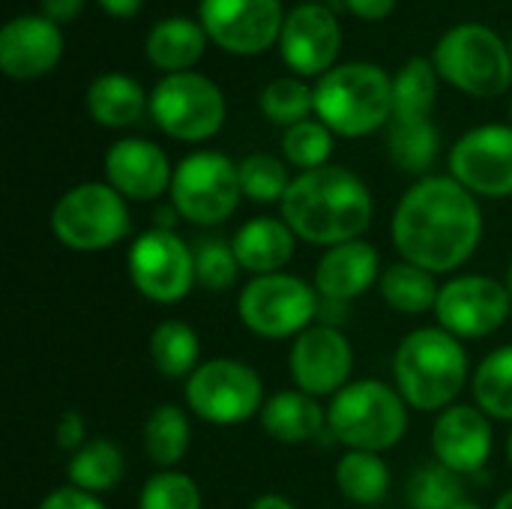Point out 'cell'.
<instances>
[{
	"mask_svg": "<svg viewBox=\"0 0 512 509\" xmlns=\"http://www.w3.org/2000/svg\"><path fill=\"white\" fill-rule=\"evenodd\" d=\"M240 324L267 342L297 339L321 315V294L294 273L252 276L237 297Z\"/></svg>",
	"mask_w": 512,
	"mask_h": 509,
	"instance_id": "8",
	"label": "cell"
},
{
	"mask_svg": "<svg viewBox=\"0 0 512 509\" xmlns=\"http://www.w3.org/2000/svg\"><path fill=\"white\" fill-rule=\"evenodd\" d=\"M387 153L390 162L411 177H429L438 153L441 132L432 117H393L387 126Z\"/></svg>",
	"mask_w": 512,
	"mask_h": 509,
	"instance_id": "26",
	"label": "cell"
},
{
	"mask_svg": "<svg viewBox=\"0 0 512 509\" xmlns=\"http://www.w3.org/2000/svg\"><path fill=\"white\" fill-rule=\"evenodd\" d=\"M450 177L477 198H512V126L483 123L468 129L450 150Z\"/></svg>",
	"mask_w": 512,
	"mask_h": 509,
	"instance_id": "15",
	"label": "cell"
},
{
	"mask_svg": "<svg viewBox=\"0 0 512 509\" xmlns=\"http://www.w3.org/2000/svg\"><path fill=\"white\" fill-rule=\"evenodd\" d=\"M198 21L210 42L237 57H255L279 45L282 0H201Z\"/></svg>",
	"mask_w": 512,
	"mask_h": 509,
	"instance_id": "14",
	"label": "cell"
},
{
	"mask_svg": "<svg viewBox=\"0 0 512 509\" xmlns=\"http://www.w3.org/2000/svg\"><path fill=\"white\" fill-rule=\"evenodd\" d=\"M333 147H336V135L318 117L288 126L282 135V159L288 162V168H297L300 174L330 165Z\"/></svg>",
	"mask_w": 512,
	"mask_h": 509,
	"instance_id": "36",
	"label": "cell"
},
{
	"mask_svg": "<svg viewBox=\"0 0 512 509\" xmlns=\"http://www.w3.org/2000/svg\"><path fill=\"white\" fill-rule=\"evenodd\" d=\"M126 267L132 288L156 306H177L198 285L195 252L174 228H150L138 234L129 246Z\"/></svg>",
	"mask_w": 512,
	"mask_h": 509,
	"instance_id": "12",
	"label": "cell"
},
{
	"mask_svg": "<svg viewBox=\"0 0 512 509\" xmlns=\"http://www.w3.org/2000/svg\"><path fill=\"white\" fill-rule=\"evenodd\" d=\"M51 234L69 252L93 255L114 249L132 231L129 201L108 183H78L51 207Z\"/></svg>",
	"mask_w": 512,
	"mask_h": 509,
	"instance_id": "7",
	"label": "cell"
},
{
	"mask_svg": "<svg viewBox=\"0 0 512 509\" xmlns=\"http://www.w3.org/2000/svg\"><path fill=\"white\" fill-rule=\"evenodd\" d=\"M36 509H105V504L99 501V495L81 492L75 486H60V489L48 492Z\"/></svg>",
	"mask_w": 512,
	"mask_h": 509,
	"instance_id": "41",
	"label": "cell"
},
{
	"mask_svg": "<svg viewBox=\"0 0 512 509\" xmlns=\"http://www.w3.org/2000/svg\"><path fill=\"white\" fill-rule=\"evenodd\" d=\"M288 372L297 390L324 399L336 396L351 384L354 372V348L348 336L333 324H312L291 342Z\"/></svg>",
	"mask_w": 512,
	"mask_h": 509,
	"instance_id": "16",
	"label": "cell"
},
{
	"mask_svg": "<svg viewBox=\"0 0 512 509\" xmlns=\"http://www.w3.org/2000/svg\"><path fill=\"white\" fill-rule=\"evenodd\" d=\"M480 198L450 174H429L408 186L393 210L390 237L402 261L447 276L465 267L483 243Z\"/></svg>",
	"mask_w": 512,
	"mask_h": 509,
	"instance_id": "1",
	"label": "cell"
},
{
	"mask_svg": "<svg viewBox=\"0 0 512 509\" xmlns=\"http://www.w3.org/2000/svg\"><path fill=\"white\" fill-rule=\"evenodd\" d=\"M54 441H57V447L63 450V453H75V450H81L90 438H87V420H84V414L81 411H63L60 417H57V426H54Z\"/></svg>",
	"mask_w": 512,
	"mask_h": 509,
	"instance_id": "40",
	"label": "cell"
},
{
	"mask_svg": "<svg viewBox=\"0 0 512 509\" xmlns=\"http://www.w3.org/2000/svg\"><path fill=\"white\" fill-rule=\"evenodd\" d=\"M168 195L183 222L216 228L240 207V165L219 150H195L174 165Z\"/></svg>",
	"mask_w": 512,
	"mask_h": 509,
	"instance_id": "10",
	"label": "cell"
},
{
	"mask_svg": "<svg viewBox=\"0 0 512 509\" xmlns=\"http://www.w3.org/2000/svg\"><path fill=\"white\" fill-rule=\"evenodd\" d=\"M63 33L45 15H15L0 30V69L15 81H33L57 69Z\"/></svg>",
	"mask_w": 512,
	"mask_h": 509,
	"instance_id": "20",
	"label": "cell"
},
{
	"mask_svg": "<svg viewBox=\"0 0 512 509\" xmlns=\"http://www.w3.org/2000/svg\"><path fill=\"white\" fill-rule=\"evenodd\" d=\"M150 363L168 381H186L201 366V339L192 324L180 318H165L153 327L150 342Z\"/></svg>",
	"mask_w": 512,
	"mask_h": 509,
	"instance_id": "28",
	"label": "cell"
},
{
	"mask_svg": "<svg viewBox=\"0 0 512 509\" xmlns=\"http://www.w3.org/2000/svg\"><path fill=\"white\" fill-rule=\"evenodd\" d=\"M345 9L360 21H384L393 15L399 0H342Z\"/></svg>",
	"mask_w": 512,
	"mask_h": 509,
	"instance_id": "43",
	"label": "cell"
},
{
	"mask_svg": "<svg viewBox=\"0 0 512 509\" xmlns=\"http://www.w3.org/2000/svg\"><path fill=\"white\" fill-rule=\"evenodd\" d=\"M504 285H507V294H510V303H512V264L507 267V279H504Z\"/></svg>",
	"mask_w": 512,
	"mask_h": 509,
	"instance_id": "47",
	"label": "cell"
},
{
	"mask_svg": "<svg viewBox=\"0 0 512 509\" xmlns=\"http://www.w3.org/2000/svg\"><path fill=\"white\" fill-rule=\"evenodd\" d=\"M477 408L498 423H512V345L495 348L483 357L471 378Z\"/></svg>",
	"mask_w": 512,
	"mask_h": 509,
	"instance_id": "32",
	"label": "cell"
},
{
	"mask_svg": "<svg viewBox=\"0 0 512 509\" xmlns=\"http://www.w3.org/2000/svg\"><path fill=\"white\" fill-rule=\"evenodd\" d=\"M315 117L339 138H369L393 120V75L354 60L315 81Z\"/></svg>",
	"mask_w": 512,
	"mask_h": 509,
	"instance_id": "4",
	"label": "cell"
},
{
	"mask_svg": "<svg viewBox=\"0 0 512 509\" xmlns=\"http://www.w3.org/2000/svg\"><path fill=\"white\" fill-rule=\"evenodd\" d=\"M240 270L252 276L282 273L297 249V234L282 216H252L231 237Z\"/></svg>",
	"mask_w": 512,
	"mask_h": 509,
	"instance_id": "22",
	"label": "cell"
},
{
	"mask_svg": "<svg viewBox=\"0 0 512 509\" xmlns=\"http://www.w3.org/2000/svg\"><path fill=\"white\" fill-rule=\"evenodd\" d=\"M138 509H204L201 489L186 471H156L138 492Z\"/></svg>",
	"mask_w": 512,
	"mask_h": 509,
	"instance_id": "39",
	"label": "cell"
},
{
	"mask_svg": "<svg viewBox=\"0 0 512 509\" xmlns=\"http://www.w3.org/2000/svg\"><path fill=\"white\" fill-rule=\"evenodd\" d=\"M150 117L174 141L204 144L222 132L228 102L222 87L201 72L162 75L150 90Z\"/></svg>",
	"mask_w": 512,
	"mask_h": 509,
	"instance_id": "11",
	"label": "cell"
},
{
	"mask_svg": "<svg viewBox=\"0 0 512 509\" xmlns=\"http://www.w3.org/2000/svg\"><path fill=\"white\" fill-rule=\"evenodd\" d=\"M381 252L366 240H351L324 249L315 267V291L330 303H351L378 288L381 282Z\"/></svg>",
	"mask_w": 512,
	"mask_h": 509,
	"instance_id": "21",
	"label": "cell"
},
{
	"mask_svg": "<svg viewBox=\"0 0 512 509\" xmlns=\"http://www.w3.org/2000/svg\"><path fill=\"white\" fill-rule=\"evenodd\" d=\"M258 108L276 126H285V129L297 126V123H303V120H309L315 114V87H309L306 78H297V75L273 78L261 90Z\"/></svg>",
	"mask_w": 512,
	"mask_h": 509,
	"instance_id": "34",
	"label": "cell"
},
{
	"mask_svg": "<svg viewBox=\"0 0 512 509\" xmlns=\"http://www.w3.org/2000/svg\"><path fill=\"white\" fill-rule=\"evenodd\" d=\"M258 423L264 435L276 444H309L327 429V408L303 390H279L267 396Z\"/></svg>",
	"mask_w": 512,
	"mask_h": 509,
	"instance_id": "23",
	"label": "cell"
},
{
	"mask_svg": "<svg viewBox=\"0 0 512 509\" xmlns=\"http://www.w3.org/2000/svg\"><path fill=\"white\" fill-rule=\"evenodd\" d=\"M510 54H512V36H510Z\"/></svg>",
	"mask_w": 512,
	"mask_h": 509,
	"instance_id": "52",
	"label": "cell"
},
{
	"mask_svg": "<svg viewBox=\"0 0 512 509\" xmlns=\"http://www.w3.org/2000/svg\"><path fill=\"white\" fill-rule=\"evenodd\" d=\"M441 75L432 57H408L393 75V117H432Z\"/></svg>",
	"mask_w": 512,
	"mask_h": 509,
	"instance_id": "33",
	"label": "cell"
},
{
	"mask_svg": "<svg viewBox=\"0 0 512 509\" xmlns=\"http://www.w3.org/2000/svg\"><path fill=\"white\" fill-rule=\"evenodd\" d=\"M453 509H480L477 507V504H471V501H468V498H465V501H462V504H456V507Z\"/></svg>",
	"mask_w": 512,
	"mask_h": 509,
	"instance_id": "48",
	"label": "cell"
},
{
	"mask_svg": "<svg viewBox=\"0 0 512 509\" xmlns=\"http://www.w3.org/2000/svg\"><path fill=\"white\" fill-rule=\"evenodd\" d=\"M512 303L507 285L486 273H462L441 285L435 318L456 339H486L504 330Z\"/></svg>",
	"mask_w": 512,
	"mask_h": 509,
	"instance_id": "13",
	"label": "cell"
},
{
	"mask_svg": "<svg viewBox=\"0 0 512 509\" xmlns=\"http://www.w3.org/2000/svg\"><path fill=\"white\" fill-rule=\"evenodd\" d=\"M195 279L198 288L210 294H225L237 285L240 276V261L234 255L231 240L225 237H201L195 246Z\"/></svg>",
	"mask_w": 512,
	"mask_h": 509,
	"instance_id": "38",
	"label": "cell"
},
{
	"mask_svg": "<svg viewBox=\"0 0 512 509\" xmlns=\"http://www.w3.org/2000/svg\"><path fill=\"white\" fill-rule=\"evenodd\" d=\"M141 444L147 459L159 468V471H174L189 447H192V420L189 411L174 405V402H162L156 405L141 429Z\"/></svg>",
	"mask_w": 512,
	"mask_h": 509,
	"instance_id": "27",
	"label": "cell"
},
{
	"mask_svg": "<svg viewBox=\"0 0 512 509\" xmlns=\"http://www.w3.org/2000/svg\"><path fill=\"white\" fill-rule=\"evenodd\" d=\"M123 474H126V459H123V450L111 438H90L66 462L69 486L90 492V495L111 492L123 480Z\"/></svg>",
	"mask_w": 512,
	"mask_h": 509,
	"instance_id": "31",
	"label": "cell"
},
{
	"mask_svg": "<svg viewBox=\"0 0 512 509\" xmlns=\"http://www.w3.org/2000/svg\"><path fill=\"white\" fill-rule=\"evenodd\" d=\"M84 108L93 123L105 129H129L150 114V96L126 72H102L84 93Z\"/></svg>",
	"mask_w": 512,
	"mask_h": 509,
	"instance_id": "24",
	"label": "cell"
},
{
	"mask_svg": "<svg viewBox=\"0 0 512 509\" xmlns=\"http://www.w3.org/2000/svg\"><path fill=\"white\" fill-rule=\"evenodd\" d=\"M183 402L192 417L210 426H240L261 414L264 378L237 357L204 360L183 384Z\"/></svg>",
	"mask_w": 512,
	"mask_h": 509,
	"instance_id": "9",
	"label": "cell"
},
{
	"mask_svg": "<svg viewBox=\"0 0 512 509\" xmlns=\"http://www.w3.org/2000/svg\"><path fill=\"white\" fill-rule=\"evenodd\" d=\"M468 378H474L468 351L444 327H417L396 345L393 387L411 411L441 414L453 408Z\"/></svg>",
	"mask_w": 512,
	"mask_h": 509,
	"instance_id": "3",
	"label": "cell"
},
{
	"mask_svg": "<svg viewBox=\"0 0 512 509\" xmlns=\"http://www.w3.org/2000/svg\"><path fill=\"white\" fill-rule=\"evenodd\" d=\"M84 3L87 0H39V15L63 27V24H72L84 12Z\"/></svg>",
	"mask_w": 512,
	"mask_h": 509,
	"instance_id": "42",
	"label": "cell"
},
{
	"mask_svg": "<svg viewBox=\"0 0 512 509\" xmlns=\"http://www.w3.org/2000/svg\"><path fill=\"white\" fill-rule=\"evenodd\" d=\"M327 432L345 450L384 456L408 435V405L393 384L360 378L330 399Z\"/></svg>",
	"mask_w": 512,
	"mask_h": 509,
	"instance_id": "5",
	"label": "cell"
},
{
	"mask_svg": "<svg viewBox=\"0 0 512 509\" xmlns=\"http://www.w3.org/2000/svg\"><path fill=\"white\" fill-rule=\"evenodd\" d=\"M303 3H321V0H303Z\"/></svg>",
	"mask_w": 512,
	"mask_h": 509,
	"instance_id": "51",
	"label": "cell"
},
{
	"mask_svg": "<svg viewBox=\"0 0 512 509\" xmlns=\"http://www.w3.org/2000/svg\"><path fill=\"white\" fill-rule=\"evenodd\" d=\"M405 495L411 509H453L465 501V486L459 474H453L441 462H432L414 471Z\"/></svg>",
	"mask_w": 512,
	"mask_h": 509,
	"instance_id": "37",
	"label": "cell"
},
{
	"mask_svg": "<svg viewBox=\"0 0 512 509\" xmlns=\"http://www.w3.org/2000/svg\"><path fill=\"white\" fill-rule=\"evenodd\" d=\"M105 183L126 201H156L171 192L174 165L168 153L147 138H120L105 153Z\"/></svg>",
	"mask_w": 512,
	"mask_h": 509,
	"instance_id": "19",
	"label": "cell"
},
{
	"mask_svg": "<svg viewBox=\"0 0 512 509\" xmlns=\"http://www.w3.org/2000/svg\"><path fill=\"white\" fill-rule=\"evenodd\" d=\"M507 459H510V468H512V432H510V438H507Z\"/></svg>",
	"mask_w": 512,
	"mask_h": 509,
	"instance_id": "49",
	"label": "cell"
},
{
	"mask_svg": "<svg viewBox=\"0 0 512 509\" xmlns=\"http://www.w3.org/2000/svg\"><path fill=\"white\" fill-rule=\"evenodd\" d=\"M279 216L309 246H339L363 240L375 216L372 189L345 165H324L291 180Z\"/></svg>",
	"mask_w": 512,
	"mask_h": 509,
	"instance_id": "2",
	"label": "cell"
},
{
	"mask_svg": "<svg viewBox=\"0 0 512 509\" xmlns=\"http://www.w3.org/2000/svg\"><path fill=\"white\" fill-rule=\"evenodd\" d=\"M336 489L357 507H378L390 495V468L381 453L345 450L333 468Z\"/></svg>",
	"mask_w": 512,
	"mask_h": 509,
	"instance_id": "29",
	"label": "cell"
},
{
	"mask_svg": "<svg viewBox=\"0 0 512 509\" xmlns=\"http://www.w3.org/2000/svg\"><path fill=\"white\" fill-rule=\"evenodd\" d=\"M432 63L441 81L474 99H495L512 87L510 42L477 21L450 27L438 39Z\"/></svg>",
	"mask_w": 512,
	"mask_h": 509,
	"instance_id": "6",
	"label": "cell"
},
{
	"mask_svg": "<svg viewBox=\"0 0 512 509\" xmlns=\"http://www.w3.org/2000/svg\"><path fill=\"white\" fill-rule=\"evenodd\" d=\"M378 294L399 315H426L435 312L441 285L438 276H432L429 270L408 261H393L381 273Z\"/></svg>",
	"mask_w": 512,
	"mask_h": 509,
	"instance_id": "30",
	"label": "cell"
},
{
	"mask_svg": "<svg viewBox=\"0 0 512 509\" xmlns=\"http://www.w3.org/2000/svg\"><path fill=\"white\" fill-rule=\"evenodd\" d=\"M99 6L111 15V18H135L144 6V0H99Z\"/></svg>",
	"mask_w": 512,
	"mask_h": 509,
	"instance_id": "44",
	"label": "cell"
},
{
	"mask_svg": "<svg viewBox=\"0 0 512 509\" xmlns=\"http://www.w3.org/2000/svg\"><path fill=\"white\" fill-rule=\"evenodd\" d=\"M342 27L324 3H300L285 15L279 54L297 78H321L339 66Z\"/></svg>",
	"mask_w": 512,
	"mask_h": 509,
	"instance_id": "17",
	"label": "cell"
},
{
	"mask_svg": "<svg viewBox=\"0 0 512 509\" xmlns=\"http://www.w3.org/2000/svg\"><path fill=\"white\" fill-rule=\"evenodd\" d=\"M495 450L492 420L477 405H453L435 417L432 456L459 477L480 474Z\"/></svg>",
	"mask_w": 512,
	"mask_h": 509,
	"instance_id": "18",
	"label": "cell"
},
{
	"mask_svg": "<svg viewBox=\"0 0 512 509\" xmlns=\"http://www.w3.org/2000/svg\"><path fill=\"white\" fill-rule=\"evenodd\" d=\"M492 509H512V489H510V492H504V495H501V498L495 501V507H492Z\"/></svg>",
	"mask_w": 512,
	"mask_h": 509,
	"instance_id": "46",
	"label": "cell"
},
{
	"mask_svg": "<svg viewBox=\"0 0 512 509\" xmlns=\"http://www.w3.org/2000/svg\"><path fill=\"white\" fill-rule=\"evenodd\" d=\"M249 509H297V504L291 501V498H285V495H279V492H267V495H258Z\"/></svg>",
	"mask_w": 512,
	"mask_h": 509,
	"instance_id": "45",
	"label": "cell"
},
{
	"mask_svg": "<svg viewBox=\"0 0 512 509\" xmlns=\"http://www.w3.org/2000/svg\"><path fill=\"white\" fill-rule=\"evenodd\" d=\"M240 189L243 198H249L252 204H282L288 186H291V174H288V162L282 156L273 153H249L240 162Z\"/></svg>",
	"mask_w": 512,
	"mask_h": 509,
	"instance_id": "35",
	"label": "cell"
},
{
	"mask_svg": "<svg viewBox=\"0 0 512 509\" xmlns=\"http://www.w3.org/2000/svg\"><path fill=\"white\" fill-rule=\"evenodd\" d=\"M207 42L210 39H207L201 21L171 15L150 27L147 39H144V54L165 75H177V72L195 69V63L204 57Z\"/></svg>",
	"mask_w": 512,
	"mask_h": 509,
	"instance_id": "25",
	"label": "cell"
},
{
	"mask_svg": "<svg viewBox=\"0 0 512 509\" xmlns=\"http://www.w3.org/2000/svg\"><path fill=\"white\" fill-rule=\"evenodd\" d=\"M510 126H512V99H510Z\"/></svg>",
	"mask_w": 512,
	"mask_h": 509,
	"instance_id": "50",
	"label": "cell"
}]
</instances>
